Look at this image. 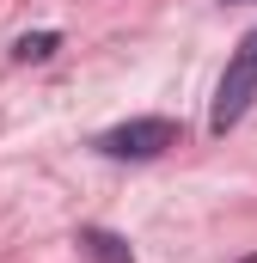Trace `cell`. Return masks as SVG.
Listing matches in <instances>:
<instances>
[{
  "label": "cell",
  "instance_id": "obj_1",
  "mask_svg": "<svg viewBox=\"0 0 257 263\" xmlns=\"http://www.w3.org/2000/svg\"><path fill=\"white\" fill-rule=\"evenodd\" d=\"M257 104V31L239 37V49H233V62L221 73V86H214V110H208V129L227 135L245 110Z\"/></svg>",
  "mask_w": 257,
  "mask_h": 263
},
{
  "label": "cell",
  "instance_id": "obj_2",
  "mask_svg": "<svg viewBox=\"0 0 257 263\" xmlns=\"http://www.w3.org/2000/svg\"><path fill=\"white\" fill-rule=\"evenodd\" d=\"M178 141H184V129H178L172 117H128V123L98 135V153H104V159H159V153H172Z\"/></svg>",
  "mask_w": 257,
  "mask_h": 263
},
{
  "label": "cell",
  "instance_id": "obj_3",
  "mask_svg": "<svg viewBox=\"0 0 257 263\" xmlns=\"http://www.w3.org/2000/svg\"><path fill=\"white\" fill-rule=\"evenodd\" d=\"M80 245H86L92 263H135V251H128L117 233H104V227H80Z\"/></svg>",
  "mask_w": 257,
  "mask_h": 263
},
{
  "label": "cell",
  "instance_id": "obj_4",
  "mask_svg": "<svg viewBox=\"0 0 257 263\" xmlns=\"http://www.w3.org/2000/svg\"><path fill=\"white\" fill-rule=\"evenodd\" d=\"M56 49H62V37H56V31H31V37H19V43H12V62H49Z\"/></svg>",
  "mask_w": 257,
  "mask_h": 263
}]
</instances>
